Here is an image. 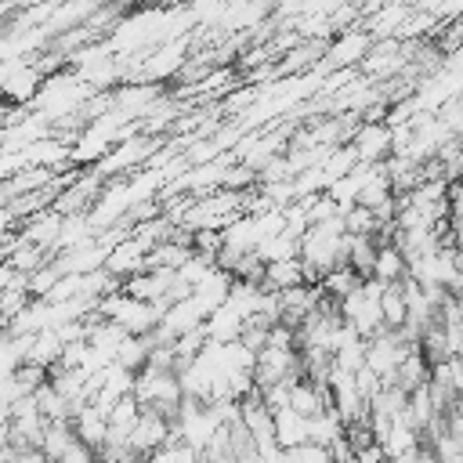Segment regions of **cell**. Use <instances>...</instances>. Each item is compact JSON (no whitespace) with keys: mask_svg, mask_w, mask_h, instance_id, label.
<instances>
[{"mask_svg":"<svg viewBox=\"0 0 463 463\" xmlns=\"http://www.w3.org/2000/svg\"><path fill=\"white\" fill-rule=\"evenodd\" d=\"M376 253H380V235H351V253H347V264H351V268H354L362 279H373Z\"/></svg>","mask_w":463,"mask_h":463,"instance_id":"cell-10","label":"cell"},{"mask_svg":"<svg viewBox=\"0 0 463 463\" xmlns=\"http://www.w3.org/2000/svg\"><path fill=\"white\" fill-rule=\"evenodd\" d=\"M58 279H61V271L54 268V264H43V268H36L33 275H29V297H51L54 293V286H58Z\"/></svg>","mask_w":463,"mask_h":463,"instance_id":"cell-17","label":"cell"},{"mask_svg":"<svg viewBox=\"0 0 463 463\" xmlns=\"http://www.w3.org/2000/svg\"><path fill=\"white\" fill-rule=\"evenodd\" d=\"M170 441H174V420L163 416V412H156V409H145L141 420H137V427H134V434H130V449L141 459H148L152 452L166 449Z\"/></svg>","mask_w":463,"mask_h":463,"instance_id":"cell-4","label":"cell"},{"mask_svg":"<svg viewBox=\"0 0 463 463\" xmlns=\"http://www.w3.org/2000/svg\"><path fill=\"white\" fill-rule=\"evenodd\" d=\"M358 456V463H391V456L383 452V445L376 441V445H369V449H362V452H354Z\"/></svg>","mask_w":463,"mask_h":463,"instance_id":"cell-19","label":"cell"},{"mask_svg":"<svg viewBox=\"0 0 463 463\" xmlns=\"http://www.w3.org/2000/svg\"><path fill=\"white\" fill-rule=\"evenodd\" d=\"M344 217H347V235H380L383 232L380 217L369 206H351Z\"/></svg>","mask_w":463,"mask_h":463,"instance_id":"cell-16","label":"cell"},{"mask_svg":"<svg viewBox=\"0 0 463 463\" xmlns=\"http://www.w3.org/2000/svg\"><path fill=\"white\" fill-rule=\"evenodd\" d=\"M145 463H206V456L199 449H192L188 441H170L166 449L152 452Z\"/></svg>","mask_w":463,"mask_h":463,"instance_id":"cell-15","label":"cell"},{"mask_svg":"<svg viewBox=\"0 0 463 463\" xmlns=\"http://www.w3.org/2000/svg\"><path fill=\"white\" fill-rule=\"evenodd\" d=\"M72 430H76V438H80L83 445H90V449L98 452V449L109 441V412H101L94 402H87V405L76 409Z\"/></svg>","mask_w":463,"mask_h":463,"instance_id":"cell-6","label":"cell"},{"mask_svg":"<svg viewBox=\"0 0 463 463\" xmlns=\"http://www.w3.org/2000/svg\"><path fill=\"white\" fill-rule=\"evenodd\" d=\"M383 289H387V282H380V279H365L351 297L340 300V318H344L351 329H358L365 340H373L380 329H387V326H383V311H380V297H383Z\"/></svg>","mask_w":463,"mask_h":463,"instance_id":"cell-1","label":"cell"},{"mask_svg":"<svg viewBox=\"0 0 463 463\" xmlns=\"http://www.w3.org/2000/svg\"><path fill=\"white\" fill-rule=\"evenodd\" d=\"M0 463H51V459H47L43 449H14V445H4Z\"/></svg>","mask_w":463,"mask_h":463,"instance_id":"cell-18","label":"cell"},{"mask_svg":"<svg viewBox=\"0 0 463 463\" xmlns=\"http://www.w3.org/2000/svg\"><path fill=\"white\" fill-rule=\"evenodd\" d=\"M380 311H383V326L387 329H402L409 322V300H405V286L391 282L380 297Z\"/></svg>","mask_w":463,"mask_h":463,"instance_id":"cell-11","label":"cell"},{"mask_svg":"<svg viewBox=\"0 0 463 463\" xmlns=\"http://www.w3.org/2000/svg\"><path fill=\"white\" fill-rule=\"evenodd\" d=\"M373 279L380 282H405L409 279V260L402 253L398 242H380V253H376V268H373Z\"/></svg>","mask_w":463,"mask_h":463,"instance_id":"cell-9","label":"cell"},{"mask_svg":"<svg viewBox=\"0 0 463 463\" xmlns=\"http://www.w3.org/2000/svg\"><path fill=\"white\" fill-rule=\"evenodd\" d=\"M275 438H279V445H282V449L307 445V441H311V416L297 412L293 405L275 409Z\"/></svg>","mask_w":463,"mask_h":463,"instance_id":"cell-7","label":"cell"},{"mask_svg":"<svg viewBox=\"0 0 463 463\" xmlns=\"http://www.w3.org/2000/svg\"><path fill=\"white\" fill-rule=\"evenodd\" d=\"M127 7H141V4H152V0H123Z\"/></svg>","mask_w":463,"mask_h":463,"instance_id":"cell-21","label":"cell"},{"mask_svg":"<svg viewBox=\"0 0 463 463\" xmlns=\"http://www.w3.org/2000/svg\"><path fill=\"white\" fill-rule=\"evenodd\" d=\"M297 286H307L304 282V260L300 257H293V260H268L264 264V289L286 293V289H297Z\"/></svg>","mask_w":463,"mask_h":463,"instance_id":"cell-8","label":"cell"},{"mask_svg":"<svg viewBox=\"0 0 463 463\" xmlns=\"http://www.w3.org/2000/svg\"><path fill=\"white\" fill-rule=\"evenodd\" d=\"M365 279L351 268V264H344V268H336V271H329L326 279H322V289H326V297H333V300H344V297H351L358 286H362Z\"/></svg>","mask_w":463,"mask_h":463,"instance_id":"cell-14","label":"cell"},{"mask_svg":"<svg viewBox=\"0 0 463 463\" xmlns=\"http://www.w3.org/2000/svg\"><path fill=\"white\" fill-rule=\"evenodd\" d=\"M351 145L358 148L362 163H376L380 166V163H387L394 156V127L391 123H362Z\"/></svg>","mask_w":463,"mask_h":463,"instance_id":"cell-5","label":"cell"},{"mask_svg":"<svg viewBox=\"0 0 463 463\" xmlns=\"http://www.w3.org/2000/svg\"><path fill=\"white\" fill-rule=\"evenodd\" d=\"M391 463H427V449L420 445V449H409V452H402V456H391Z\"/></svg>","mask_w":463,"mask_h":463,"instance_id":"cell-20","label":"cell"},{"mask_svg":"<svg viewBox=\"0 0 463 463\" xmlns=\"http://www.w3.org/2000/svg\"><path fill=\"white\" fill-rule=\"evenodd\" d=\"M358 163H362V159H358V148H354V145H336V148H329V152L322 156L318 166L326 170L329 181H340V177H347Z\"/></svg>","mask_w":463,"mask_h":463,"instance_id":"cell-12","label":"cell"},{"mask_svg":"<svg viewBox=\"0 0 463 463\" xmlns=\"http://www.w3.org/2000/svg\"><path fill=\"white\" fill-rule=\"evenodd\" d=\"M373 33H365V29H347V33H340L329 47H326V61L318 65V72L326 76V72H333V69H351V65H362L365 58H369V51H373Z\"/></svg>","mask_w":463,"mask_h":463,"instance_id":"cell-3","label":"cell"},{"mask_svg":"<svg viewBox=\"0 0 463 463\" xmlns=\"http://www.w3.org/2000/svg\"><path fill=\"white\" fill-rule=\"evenodd\" d=\"M134 398L145 405V409H156L163 416H177L181 402H184V383L177 373H156V369H141L137 373V383H134Z\"/></svg>","mask_w":463,"mask_h":463,"instance_id":"cell-2","label":"cell"},{"mask_svg":"<svg viewBox=\"0 0 463 463\" xmlns=\"http://www.w3.org/2000/svg\"><path fill=\"white\" fill-rule=\"evenodd\" d=\"M72 441H76V430H72V423L69 420H61V423H47V434H43V452H47V459L51 463H58L69 449H72Z\"/></svg>","mask_w":463,"mask_h":463,"instance_id":"cell-13","label":"cell"},{"mask_svg":"<svg viewBox=\"0 0 463 463\" xmlns=\"http://www.w3.org/2000/svg\"><path fill=\"white\" fill-rule=\"evenodd\" d=\"M459 463H463V459H459Z\"/></svg>","mask_w":463,"mask_h":463,"instance_id":"cell-22","label":"cell"}]
</instances>
